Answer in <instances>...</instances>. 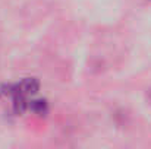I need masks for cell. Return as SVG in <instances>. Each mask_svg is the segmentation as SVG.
Listing matches in <instances>:
<instances>
[{
  "label": "cell",
  "instance_id": "6da1fadb",
  "mask_svg": "<svg viewBox=\"0 0 151 149\" xmlns=\"http://www.w3.org/2000/svg\"><path fill=\"white\" fill-rule=\"evenodd\" d=\"M31 110L35 113V114H38V115H44L46 113H47V102L44 101V99H35V101H32L31 102Z\"/></svg>",
  "mask_w": 151,
  "mask_h": 149
}]
</instances>
